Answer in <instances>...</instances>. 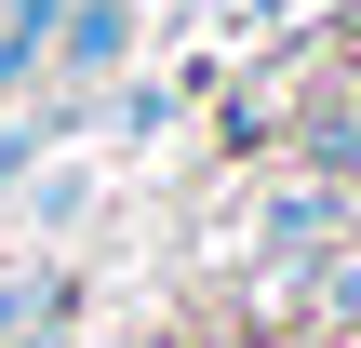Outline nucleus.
Returning <instances> with one entry per match:
<instances>
[{
  "instance_id": "1",
  "label": "nucleus",
  "mask_w": 361,
  "mask_h": 348,
  "mask_svg": "<svg viewBox=\"0 0 361 348\" xmlns=\"http://www.w3.org/2000/svg\"><path fill=\"white\" fill-rule=\"evenodd\" d=\"M134 54V0H54V67L67 80H107Z\"/></svg>"
},
{
  "instance_id": "2",
  "label": "nucleus",
  "mask_w": 361,
  "mask_h": 348,
  "mask_svg": "<svg viewBox=\"0 0 361 348\" xmlns=\"http://www.w3.org/2000/svg\"><path fill=\"white\" fill-rule=\"evenodd\" d=\"M295 308H308L322 335H361V241H335V255H322V268L295 282Z\"/></svg>"
},
{
  "instance_id": "3",
  "label": "nucleus",
  "mask_w": 361,
  "mask_h": 348,
  "mask_svg": "<svg viewBox=\"0 0 361 348\" xmlns=\"http://www.w3.org/2000/svg\"><path fill=\"white\" fill-rule=\"evenodd\" d=\"M40 148H54V107H40V121H13V134H0V215H13V188H27V161H40Z\"/></svg>"
},
{
  "instance_id": "4",
  "label": "nucleus",
  "mask_w": 361,
  "mask_h": 348,
  "mask_svg": "<svg viewBox=\"0 0 361 348\" xmlns=\"http://www.w3.org/2000/svg\"><path fill=\"white\" fill-rule=\"evenodd\" d=\"M40 308H54V295H40V282H0V348L27 335V322H40Z\"/></svg>"
}]
</instances>
